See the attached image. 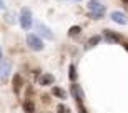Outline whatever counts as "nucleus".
<instances>
[{
  "label": "nucleus",
  "mask_w": 128,
  "mask_h": 113,
  "mask_svg": "<svg viewBox=\"0 0 128 113\" xmlns=\"http://www.w3.org/2000/svg\"><path fill=\"white\" fill-rule=\"evenodd\" d=\"M88 10H90V17L92 18H102L105 14V7L96 0H90L88 4Z\"/></svg>",
  "instance_id": "obj_1"
},
{
  "label": "nucleus",
  "mask_w": 128,
  "mask_h": 113,
  "mask_svg": "<svg viewBox=\"0 0 128 113\" xmlns=\"http://www.w3.org/2000/svg\"><path fill=\"white\" fill-rule=\"evenodd\" d=\"M27 45H28V48L33 50V52L43 50V42L40 40V37L33 35V33H28V35H27Z\"/></svg>",
  "instance_id": "obj_2"
},
{
  "label": "nucleus",
  "mask_w": 128,
  "mask_h": 113,
  "mask_svg": "<svg viewBox=\"0 0 128 113\" xmlns=\"http://www.w3.org/2000/svg\"><path fill=\"white\" fill-rule=\"evenodd\" d=\"M32 12H30L28 8H22V12H20V25H22V28L24 30H30V27H32Z\"/></svg>",
  "instance_id": "obj_3"
},
{
  "label": "nucleus",
  "mask_w": 128,
  "mask_h": 113,
  "mask_svg": "<svg viewBox=\"0 0 128 113\" xmlns=\"http://www.w3.org/2000/svg\"><path fill=\"white\" fill-rule=\"evenodd\" d=\"M70 93H72V96L78 102V105L82 106V102H83V98H85V95H83V90H82V86L78 83H72V86H70Z\"/></svg>",
  "instance_id": "obj_4"
},
{
  "label": "nucleus",
  "mask_w": 128,
  "mask_h": 113,
  "mask_svg": "<svg viewBox=\"0 0 128 113\" xmlns=\"http://www.w3.org/2000/svg\"><path fill=\"white\" fill-rule=\"evenodd\" d=\"M37 32L42 35L43 38H47V40H53V33H52V30L47 27L45 24H42V22H38L37 24Z\"/></svg>",
  "instance_id": "obj_5"
},
{
  "label": "nucleus",
  "mask_w": 128,
  "mask_h": 113,
  "mask_svg": "<svg viewBox=\"0 0 128 113\" xmlns=\"http://www.w3.org/2000/svg\"><path fill=\"white\" fill-rule=\"evenodd\" d=\"M105 40L110 43H120L122 42V35H118L116 32H113V30H105Z\"/></svg>",
  "instance_id": "obj_6"
},
{
  "label": "nucleus",
  "mask_w": 128,
  "mask_h": 113,
  "mask_svg": "<svg viewBox=\"0 0 128 113\" xmlns=\"http://www.w3.org/2000/svg\"><path fill=\"white\" fill-rule=\"evenodd\" d=\"M112 20L113 22H116V24H120V25H125L128 22L126 20V17H125V14H122V12H112Z\"/></svg>",
  "instance_id": "obj_7"
},
{
  "label": "nucleus",
  "mask_w": 128,
  "mask_h": 113,
  "mask_svg": "<svg viewBox=\"0 0 128 113\" xmlns=\"http://www.w3.org/2000/svg\"><path fill=\"white\" fill-rule=\"evenodd\" d=\"M40 85L42 86H48V85H53V82H55V76L50 75V73H43L42 76H40Z\"/></svg>",
  "instance_id": "obj_8"
},
{
  "label": "nucleus",
  "mask_w": 128,
  "mask_h": 113,
  "mask_svg": "<svg viewBox=\"0 0 128 113\" xmlns=\"http://www.w3.org/2000/svg\"><path fill=\"white\" fill-rule=\"evenodd\" d=\"M22 85H24L22 75H20V73H15V76H14V92H15V93H18V92H20Z\"/></svg>",
  "instance_id": "obj_9"
},
{
  "label": "nucleus",
  "mask_w": 128,
  "mask_h": 113,
  "mask_svg": "<svg viewBox=\"0 0 128 113\" xmlns=\"http://www.w3.org/2000/svg\"><path fill=\"white\" fill-rule=\"evenodd\" d=\"M10 68H12V63H10L8 60H5V62H4V66L0 68V70H2V78H7V76H8Z\"/></svg>",
  "instance_id": "obj_10"
},
{
  "label": "nucleus",
  "mask_w": 128,
  "mask_h": 113,
  "mask_svg": "<svg viewBox=\"0 0 128 113\" xmlns=\"http://www.w3.org/2000/svg\"><path fill=\"white\" fill-rule=\"evenodd\" d=\"M24 110L25 113H35V105H33L32 100H25L24 102Z\"/></svg>",
  "instance_id": "obj_11"
},
{
  "label": "nucleus",
  "mask_w": 128,
  "mask_h": 113,
  "mask_svg": "<svg viewBox=\"0 0 128 113\" xmlns=\"http://www.w3.org/2000/svg\"><path fill=\"white\" fill-rule=\"evenodd\" d=\"M100 40H102V37H100V35H95V37H92L90 40H88V42H86V50H88V48H93L95 47V45H98V42Z\"/></svg>",
  "instance_id": "obj_12"
},
{
  "label": "nucleus",
  "mask_w": 128,
  "mask_h": 113,
  "mask_svg": "<svg viewBox=\"0 0 128 113\" xmlns=\"http://www.w3.org/2000/svg\"><path fill=\"white\" fill-rule=\"evenodd\" d=\"M53 95H55V96H58V98H62V100L66 96V93L63 92L62 88H58V86H55V88H53Z\"/></svg>",
  "instance_id": "obj_13"
},
{
  "label": "nucleus",
  "mask_w": 128,
  "mask_h": 113,
  "mask_svg": "<svg viewBox=\"0 0 128 113\" xmlns=\"http://www.w3.org/2000/svg\"><path fill=\"white\" fill-rule=\"evenodd\" d=\"M80 32H82V28L78 27V25H75V27H72L70 30H68V35H70V37H76Z\"/></svg>",
  "instance_id": "obj_14"
},
{
  "label": "nucleus",
  "mask_w": 128,
  "mask_h": 113,
  "mask_svg": "<svg viewBox=\"0 0 128 113\" xmlns=\"http://www.w3.org/2000/svg\"><path fill=\"white\" fill-rule=\"evenodd\" d=\"M68 72H70V73H68V75H70V80H72V82H75V80H76V72H75V65H70V66H68Z\"/></svg>",
  "instance_id": "obj_15"
},
{
  "label": "nucleus",
  "mask_w": 128,
  "mask_h": 113,
  "mask_svg": "<svg viewBox=\"0 0 128 113\" xmlns=\"http://www.w3.org/2000/svg\"><path fill=\"white\" fill-rule=\"evenodd\" d=\"M57 113H70V108L65 105H58L57 106Z\"/></svg>",
  "instance_id": "obj_16"
},
{
  "label": "nucleus",
  "mask_w": 128,
  "mask_h": 113,
  "mask_svg": "<svg viewBox=\"0 0 128 113\" xmlns=\"http://www.w3.org/2000/svg\"><path fill=\"white\" fill-rule=\"evenodd\" d=\"M0 8H5V2L4 0H0Z\"/></svg>",
  "instance_id": "obj_17"
},
{
  "label": "nucleus",
  "mask_w": 128,
  "mask_h": 113,
  "mask_svg": "<svg viewBox=\"0 0 128 113\" xmlns=\"http://www.w3.org/2000/svg\"><path fill=\"white\" fill-rule=\"evenodd\" d=\"M2 60H4V58H2V48H0V65H2Z\"/></svg>",
  "instance_id": "obj_18"
},
{
  "label": "nucleus",
  "mask_w": 128,
  "mask_h": 113,
  "mask_svg": "<svg viewBox=\"0 0 128 113\" xmlns=\"http://www.w3.org/2000/svg\"><path fill=\"white\" fill-rule=\"evenodd\" d=\"M123 47H125V50H126V52H128V43H125Z\"/></svg>",
  "instance_id": "obj_19"
},
{
  "label": "nucleus",
  "mask_w": 128,
  "mask_h": 113,
  "mask_svg": "<svg viewBox=\"0 0 128 113\" xmlns=\"http://www.w3.org/2000/svg\"><path fill=\"white\" fill-rule=\"evenodd\" d=\"M122 2H125V4H128V0H122Z\"/></svg>",
  "instance_id": "obj_20"
}]
</instances>
